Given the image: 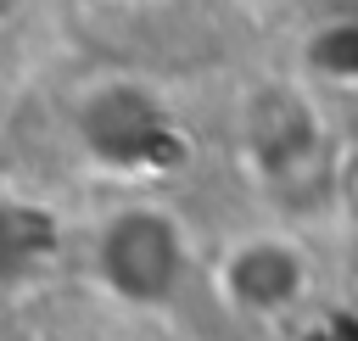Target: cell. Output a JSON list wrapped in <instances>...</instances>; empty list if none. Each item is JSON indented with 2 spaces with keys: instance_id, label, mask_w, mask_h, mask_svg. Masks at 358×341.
I'll use <instances>...</instances> for the list:
<instances>
[{
  "instance_id": "obj_3",
  "label": "cell",
  "mask_w": 358,
  "mask_h": 341,
  "mask_svg": "<svg viewBox=\"0 0 358 341\" xmlns=\"http://www.w3.org/2000/svg\"><path fill=\"white\" fill-rule=\"evenodd\" d=\"M56 246V229L39 207L0 196V285H17L22 274H34Z\"/></svg>"
},
{
  "instance_id": "obj_2",
  "label": "cell",
  "mask_w": 358,
  "mask_h": 341,
  "mask_svg": "<svg viewBox=\"0 0 358 341\" xmlns=\"http://www.w3.org/2000/svg\"><path fill=\"white\" fill-rule=\"evenodd\" d=\"M78 134H84V145H90L101 162H145L151 145L162 140V117H157V106H151L140 89L112 84V89H95V95L84 101Z\"/></svg>"
},
{
  "instance_id": "obj_1",
  "label": "cell",
  "mask_w": 358,
  "mask_h": 341,
  "mask_svg": "<svg viewBox=\"0 0 358 341\" xmlns=\"http://www.w3.org/2000/svg\"><path fill=\"white\" fill-rule=\"evenodd\" d=\"M95 263H101V280L117 296H129V302H162L179 285L185 246H179V229L162 212L134 207V212H117L101 229Z\"/></svg>"
}]
</instances>
